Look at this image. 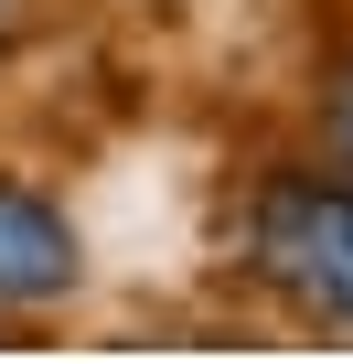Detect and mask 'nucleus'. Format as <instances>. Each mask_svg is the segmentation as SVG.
<instances>
[{
	"instance_id": "1",
	"label": "nucleus",
	"mask_w": 353,
	"mask_h": 364,
	"mask_svg": "<svg viewBox=\"0 0 353 364\" xmlns=\"http://www.w3.org/2000/svg\"><path fill=\"white\" fill-rule=\"evenodd\" d=\"M236 268L310 332H353V161H278L236 215Z\"/></svg>"
},
{
	"instance_id": "2",
	"label": "nucleus",
	"mask_w": 353,
	"mask_h": 364,
	"mask_svg": "<svg viewBox=\"0 0 353 364\" xmlns=\"http://www.w3.org/2000/svg\"><path fill=\"white\" fill-rule=\"evenodd\" d=\"M75 289H86V236H75V215L43 193V182L0 171V321L65 311Z\"/></svg>"
},
{
	"instance_id": "3",
	"label": "nucleus",
	"mask_w": 353,
	"mask_h": 364,
	"mask_svg": "<svg viewBox=\"0 0 353 364\" xmlns=\"http://www.w3.org/2000/svg\"><path fill=\"white\" fill-rule=\"evenodd\" d=\"M321 129H332V161H353V65L332 75V97H321Z\"/></svg>"
}]
</instances>
